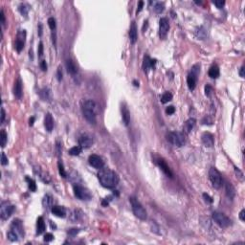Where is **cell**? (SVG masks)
<instances>
[{
	"label": "cell",
	"instance_id": "6da1fadb",
	"mask_svg": "<svg viewBox=\"0 0 245 245\" xmlns=\"http://www.w3.org/2000/svg\"><path fill=\"white\" fill-rule=\"evenodd\" d=\"M98 177L102 187L112 189L116 187L119 183V176L115 171L110 168H102L99 171Z\"/></svg>",
	"mask_w": 245,
	"mask_h": 245
},
{
	"label": "cell",
	"instance_id": "7a4b0ae2",
	"mask_svg": "<svg viewBox=\"0 0 245 245\" xmlns=\"http://www.w3.org/2000/svg\"><path fill=\"white\" fill-rule=\"evenodd\" d=\"M82 113H84V116L86 121H88L90 124L95 125L96 122H97V118H96V103L94 101L87 100V101L84 102Z\"/></svg>",
	"mask_w": 245,
	"mask_h": 245
},
{
	"label": "cell",
	"instance_id": "3957f363",
	"mask_svg": "<svg viewBox=\"0 0 245 245\" xmlns=\"http://www.w3.org/2000/svg\"><path fill=\"white\" fill-rule=\"evenodd\" d=\"M129 201H130L133 213L135 215V216L141 220H146L147 219V212L144 207L142 206V204H141L135 197H133V196H131L129 198Z\"/></svg>",
	"mask_w": 245,
	"mask_h": 245
},
{
	"label": "cell",
	"instance_id": "277c9868",
	"mask_svg": "<svg viewBox=\"0 0 245 245\" xmlns=\"http://www.w3.org/2000/svg\"><path fill=\"white\" fill-rule=\"evenodd\" d=\"M167 140L171 145H173L175 147H183L185 145V135L184 133L178 132V131H172V132H168L167 134Z\"/></svg>",
	"mask_w": 245,
	"mask_h": 245
},
{
	"label": "cell",
	"instance_id": "5b68a950",
	"mask_svg": "<svg viewBox=\"0 0 245 245\" xmlns=\"http://www.w3.org/2000/svg\"><path fill=\"white\" fill-rule=\"evenodd\" d=\"M209 178L213 187L215 189H219L222 186V177L220 172L216 168H211L209 171Z\"/></svg>",
	"mask_w": 245,
	"mask_h": 245
},
{
	"label": "cell",
	"instance_id": "8992f818",
	"mask_svg": "<svg viewBox=\"0 0 245 245\" xmlns=\"http://www.w3.org/2000/svg\"><path fill=\"white\" fill-rule=\"evenodd\" d=\"M198 74H199V65L196 64L192 68V72L187 77V84L190 90H194L196 82H197Z\"/></svg>",
	"mask_w": 245,
	"mask_h": 245
},
{
	"label": "cell",
	"instance_id": "52a82bcc",
	"mask_svg": "<svg viewBox=\"0 0 245 245\" xmlns=\"http://www.w3.org/2000/svg\"><path fill=\"white\" fill-rule=\"evenodd\" d=\"M15 210V207L10 204L8 201H4L1 203V207H0V216L3 220H7L11 217V216Z\"/></svg>",
	"mask_w": 245,
	"mask_h": 245
},
{
	"label": "cell",
	"instance_id": "ba28073f",
	"mask_svg": "<svg viewBox=\"0 0 245 245\" xmlns=\"http://www.w3.org/2000/svg\"><path fill=\"white\" fill-rule=\"evenodd\" d=\"M213 219L215 220V222L221 228H227L231 225V220L228 216L223 215L221 213L215 212L213 213Z\"/></svg>",
	"mask_w": 245,
	"mask_h": 245
},
{
	"label": "cell",
	"instance_id": "9c48e42d",
	"mask_svg": "<svg viewBox=\"0 0 245 245\" xmlns=\"http://www.w3.org/2000/svg\"><path fill=\"white\" fill-rule=\"evenodd\" d=\"M74 194L81 200H90L92 197L91 192H89V190L80 185L74 186Z\"/></svg>",
	"mask_w": 245,
	"mask_h": 245
},
{
	"label": "cell",
	"instance_id": "30bf717a",
	"mask_svg": "<svg viewBox=\"0 0 245 245\" xmlns=\"http://www.w3.org/2000/svg\"><path fill=\"white\" fill-rule=\"evenodd\" d=\"M170 30V23L166 17H162L159 21V36L162 39H165Z\"/></svg>",
	"mask_w": 245,
	"mask_h": 245
},
{
	"label": "cell",
	"instance_id": "8fae6325",
	"mask_svg": "<svg viewBox=\"0 0 245 245\" xmlns=\"http://www.w3.org/2000/svg\"><path fill=\"white\" fill-rule=\"evenodd\" d=\"M25 40H26V31L25 30L19 31L17 33V37L15 40V49L18 53H20L23 50L24 45H25Z\"/></svg>",
	"mask_w": 245,
	"mask_h": 245
},
{
	"label": "cell",
	"instance_id": "7c38bea8",
	"mask_svg": "<svg viewBox=\"0 0 245 245\" xmlns=\"http://www.w3.org/2000/svg\"><path fill=\"white\" fill-rule=\"evenodd\" d=\"M12 232L16 234L18 237H24V230H23V225L22 222L19 219H15L11 224V230Z\"/></svg>",
	"mask_w": 245,
	"mask_h": 245
},
{
	"label": "cell",
	"instance_id": "4fadbf2b",
	"mask_svg": "<svg viewBox=\"0 0 245 245\" xmlns=\"http://www.w3.org/2000/svg\"><path fill=\"white\" fill-rule=\"evenodd\" d=\"M88 162L92 167H94L95 168H99V170L100 168H102L103 167V165H105L103 160L99 156V155H96V154L90 155V156H89Z\"/></svg>",
	"mask_w": 245,
	"mask_h": 245
},
{
	"label": "cell",
	"instance_id": "5bb4252c",
	"mask_svg": "<svg viewBox=\"0 0 245 245\" xmlns=\"http://www.w3.org/2000/svg\"><path fill=\"white\" fill-rule=\"evenodd\" d=\"M156 164L159 166V168H161V171L164 172V173L167 175V176L172 178L173 177V174H172V172L171 171V168H168V166L166 163V161L163 159V158H158L156 160Z\"/></svg>",
	"mask_w": 245,
	"mask_h": 245
},
{
	"label": "cell",
	"instance_id": "9a60e30c",
	"mask_svg": "<svg viewBox=\"0 0 245 245\" xmlns=\"http://www.w3.org/2000/svg\"><path fill=\"white\" fill-rule=\"evenodd\" d=\"M202 143L204 144V146L207 147H212L215 144V138L213 135L210 132H204L202 134Z\"/></svg>",
	"mask_w": 245,
	"mask_h": 245
},
{
	"label": "cell",
	"instance_id": "2e32d148",
	"mask_svg": "<svg viewBox=\"0 0 245 245\" xmlns=\"http://www.w3.org/2000/svg\"><path fill=\"white\" fill-rule=\"evenodd\" d=\"M13 94L17 99H21L23 94V88H22V81L21 79L18 78L15 82L13 85Z\"/></svg>",
	"mask_w": 245,
	"mask_h": 245
},
{
	"label": "cell",
	"instance_id": "e0dca14e",
	"mask_svg": "<svg viewBox=\"0 0 245 245\" xmlns=\"http://www.w3.org/2000/svg\"><path fill=\"white\" fill-rule=\"evenodd\" d=\"M121 112H122V118L126 126H128L130 123V112L126 103H123L121 107Z\"/></svg>",
	"mask_w": 245,
	"mask_h": 245
},
{
	"label": "cell",
	"instance_id": "ac0fdd59",
	"mask_svg": "<svg viewBox=\"0 0 245 245\" xmlns=\"http://www.w3.org/2000/svg\"><path fill=\"white\" fill-rule=\"evenodd\" d=\"M129 39H130V42L134 44L137 41L138 39V33H137V26L135 22H132L130 25V29H129Z\"/></svg>",
	"mask_w": 245,
	"mask_h": 245
},
{
	"label": "cell",
	"instance_id": "d6986e66",
	"mask_svg": "<svg viewBox=\"0 0 245 245\" xmlns=\"http://www.w3.org/2000/svg\"><path fill=\"white\" fill-rule=\"evenodd\" d=\"M93 144V139L90 136L84 135L79 139V145L84 148V147H90Z\"/></svg>",
	"mask_w": 245,
	"mask_h": 245
},
{
	"label": "cell",
	"instance_id": "ffe728a7",
	"mask_svg": "<svg viewBox=\"0 0 245 245\" xmlns=\"http://www.w3.org/2000/svg\"><path fill=\"white\" fill-rule=\"evenodd\" d=\"M195 123H196L195 119H194V118H190V119H188V120L185 122L184 126H183V130H184V132H185L186 134H189V133L192 130V128L194 127Z\"/></svg>",
	"mask_w": 245,
	"mask_h": 245
},
{
	"label": "cell",
	"instance_id": "44dd1931",
	"mask_svg": "<svg viewBox=\"0 0 245 245\" xmlns=\"http://www.w3.org/2000/svg\"><path fill=\"white\" fill-rule=\"evenodd\" d=\"M44 126H45V128L47 131H49L51 132L52 130H53V127H54V119L52 115L50 113H47L46 116H45V119H44Z\"/></svg>",
	"mask_w": 245,
	"mask_h": 245
},
{
	"label": "cell",
	"instance_id": "7402d4cb",
	"mask_svg": "<svg viewBox=\"0 0 245 245\" xmlns=\"http://www.w3.org/2000/svg\"><path fill=\"white\" fill-rule=\"evenodd\" d=\"M156 60H151V58L148 56H145L144 58V61H143V68L145 72H147L151 67L154 66Z\"/></svg>",
	"mask_w": 245,
	"mask_h": 245
},
{
	"label": "cell",
	"instance_id": "603a6c76",
	"mask_svg": "<svg viewBox=\"0 0 245 245\" xmlns=\"http://www.w3.org/2000/svg\"><path fill=\"white\" fill-rule=\"evenodd\" d=\"M51 211L53 213V215H55L58 217H65V216H66V211L61 206H53Z\"/></svg>",
	"mask_w": 245,
	"mask_h": 245
},
{
	"label": "cell",
	"instance_id": "cb8c5ba5",
	"mask_svg": "<svg viewBox=\"0 0 245 245\" xmlns=\"http://www.w3.org/2000/svg\"><path fill=\"white\" fill-rule=\"evenodd\" d=\"M66 69L68 71V73H70L71 75H76L78 73V68L76 66L75 62L72 60H66Z\"/></svg>",
	"mask_w": 245,
	"mask_h": 245
},
{
	"label": "cell",
	"instance_id": "d4e9b609",
	"mask_svg": "<svg viewBox=\"0 0 245 245\" xmlns=\"http://www.w3.org/2000/svg\"><path fill=\"white\" fill-rule=\"evenodd\" d=\"M44 231H45V222H44L43 217L40 216L37 218V234H41Z\"/></svg>",
	"mask_w": 245,
	"mask_h": 245
},
{
	"label": "cell",
	"instance_id": "484cf974",
	"mask_svg": "<svg viewBox=\"0 0 245 245\" xmlns=\"http://www.w3.org/2000/svg\"><path fill=\"white\" fill-rule=\"evenodd\" d=\"M226 194L230 199H233L236 195V191H234V188L233 187V185L231 183H226Z\"/></svg>",
	"mask_w": 245,
	"mask_h": 245
},
{
	"label": "cell",
	"instance_id": "4316f807",
	"mask_svg": "<svg viewBox=\"0 0 245 245\" xmlns=\"http://www.w3.org/2000/svg\"><path fill=\"white\" fill-rule=\"evenodd\" d=\"M42 205L45 209L49 210L52 209V207H53V198L51 197L50 195H45L44 196V198L42 200Z\"/></svg>",
	"mask_w": 245,
	"mask_h": 245
},
{
	"label": "cell",
	"instance_id": "83f0119b",
	"mask_svg": "<svg viewBox=\"0 0 245 245\" xmlns=\"http://www.w3.org/2000/svg\"><path fill=\"white\" fill-rule=\"evenodd\" d=\"M219 68L216 65H213L209 69V77H211L212 79H217L219 77Z\"/></svg>",
	"mask_w": 245,
	"mask_h": 245
},
{
	"label": "cell",
	"instance_id": "f1b7e54d",
	"mask_svg": "<svg viewBox=\"0 0 245 245\" xmlns=\"http://www.w3.org/2000/svg\"><path fill=\"white\" fill-rule=\"evenodd\" d=\"M81 151H82V147L81 146H76L69 150V154L72 155V156H78V155H80L81 153Z\"/></svg>",
	"mask_w": 245,
	"mask_h": 245
},
{
	"label": "cell",
	"instance_id": "f546056e",
	"mask_svg": "<svg viewBox=\"0 0 245 245\" xmlns=\"http://www.w3.org/2000/svg\"><path fill=\"white\" fill-rule=\"evenodd\" d=\"M172 100V94L170 92H166L164 93L163 95H162V97H161V102L162 103H167L168 102H171Z\"/></svg>",
	"mask_w": 245,
	"mask_h": 245
},
{
	"label": "cell",
	"instance_id": "4dcf8cb0",
	"mask_svg": "<svg viewBox=\"0 0 245 245\" xmlns=\"http://www.w3.org/2000/svg\"><path fill=\"white\" fill-rule=\"evenodd\" d=\"M26 181L28 183L29 189L31 190V192H36L37 191V184L33 179H31L29 177H26Z\"/></svg>",
	"mask_w": 245,
	"mask_h": 245
},
{
	"label": "cell",
	"instance_id": "1f68e13d",
	"mask_svg": "<svg viewBox=\"0 0 245 245\" xmlns=\"http://www.w3.org/2000/svg\"><path fill=\"white\" fill-rule=\"evenodd\" d=\"M7 138H8V136H7V133L5 132L4 129H2L1 132H0V140H1V147H4L6 146Z\"/></svg>",
	"mask_w": 245,
	"mask_h": 245
},
{
	"label": "cell",
	"instance_id": "d6a6232c",
	"mask_svg": "<svg viewBox=\"0 0 245 245\" xmlns=\"http://www.w3.org/2000/svg\"><path fill=\"white\" fill-rule=\"evenodd\" d=\"M7 237H8V239L11 240V241H17L19 239L18 236L13 232H12V231H9L8 232V234H7Z\"/></svg>",
	"mask_w": 245,
	"mask_h": 245
},
{
	"label": "cell",
	"instance_id": "836d02e7",
	"mask_svg": "<svg viewBox=\"0 0 245 245\" xmlns=\"http://www.w3.org/2000/svg\"><path fill=\"white\" fill-rule=\"evenodd\" d=\"M164 9H165V5H164V3H161V2H158L157 4L155 5V7H154L155 12H156L157 13H161L162 12L164 11Z\"/></svg>",
	"mask_w": 245,
	"mask_h": 245
},
{
	"label": "cell",
	"instance_id": "e575fe53",
	"mask_svg": "<svg viewBox=\"0 0 245 245\" xmlns=\"http://www.w3.org/2000/svg\"><path fill=\"white\" fill-rule=\"evenodd\" d=\"M48 25H49L50 29L52 31H55V30H56V26H57L56 19H55L54 17H50V18L48 19Z\"/></svg>",
	"mask_w": 245,
	"mask_h": 245
},
{
	"label": "cell",
	"instance_id": "d590c367",
	"mask_svg": "<svg viewBox=\"0 0 245 245\" xmlns=\"http://www.w3.org/2000/svg\"><path fill=\"white\" fill-rule=\"evenodd\" d=\"M28 11H29L28 6H26L25 4H21V5L19 6V12L21 13L22 15H28Z\"/></svg>",
	"mask_w": 245,
	"mask_h": 245
},
{
	"label": "cell",
	"instance_id": "8d00e7d4",
	"mask_svg": "<svg viewBox=\"0 0 245 245\" xmlns=\"http://www.w3.org/2000/svg\"><path fill=\"white\" fill-rule=\"evenodd\" d=\"M58 171H60V174L62 176L63 178H66L67 176V174H66V172H65V170H64V168H63V165L62 163H60V162H58Z\"/></svg>",
	"mask_w": 245,
	"mask_h": 245
},
{
	"label": "cell",
	"instance_id": "74e56055",
	"mask_svg": "<svg viewBox=\"0 0 245 245\" xmlns=\"http://www.w3.org/2000/svg\"><path fill=\"white\" fill-rule=\"evenodd\" d=\"M53 239H54V236L51 233H47L45 236H44V241H45V242H50V241H52Z\"/></svg>",
	"mask_w": 245,
	"mask_h": 245
},
{
	"label": "cell",
	"instance_id": "f35d334b",
	"mask_svg": "<svg viewBox=\"0 0 245 245\" xmlns=\"http://www.w3.org/2000/svg\"><path fill=\"white\" fill-rule=\"evenodd\" d=\"M213 4L216 6V8L218 9H222V7L225 5V1H222V0H218V1H213Z\"/></svg>",
	"mask_w": 245,
	"mask_h": 245
},
{
	"label": "cell",
	"instance_id": "ab89813d",
	"mask_svg": "<svg viewBox=\"0 0 245 245\" xmlns=\"http://www.w3.org/2000/svg\"><path fill=\"white\" fill-rule=\"evenodd\" d=\"M212 91H213L212 86L209 85V84H207V85L205 86V94H206V96H208V97H209V96L211 95Z\"/></svg>",
	"mask_w": 245,
	"mask_h": 245
},
{
	"label": "cell",
	"instance_id": "60d3db41",
	"mask_svg": "<svg viewBox=\"0 0 245 245\" xmlns=\"http://www.w3.org/2000/svg\"><path fill=\"white\" fill-rule=\"evenodd\" d=\"M1 164L3 166H5V165L8 164V158L6 157V154L4 152L1 153Z\"/></svg>",
	"mask_w": 245,
	"mask_h": 245
},
{
	"label": "cell",
	"instance_id": "b9f144b4",
	"mask_svg": "<svg viewBox=\"0 0 245 245\" xmlns=\"http://www.w3.org/2000/svg\"><path fill=\"white\" fill-rule=\"evenodd\" d=\"M174 112H175V108L173 107V106H168V107L166 108V113H167L168 115L173 114Z\"/></svg>",
	"mask_w": 245,
	"mask_h": 245
},
{
	"label": "cell",
	"instance_id": "7bdbcfd3",
	"mask_svg": "<svg viewBox=\"0 0 245 245\" xmlns=\"http://www.w3.org/2000/svg\"><path fill=\"white\" fill-rule=\"evenodd\" d=\"M203 198L205 199V201L206 202H208V203H213V198L210 196L209 194H203Z\"/></svg>",
	"mask_w": 245,
	"mask_h": 245
},
{
	"label": "cell",
	"instance_id": "ee69618b",
	"mask_svg": "<svg viewBox=\"0 0 245 245\" xmlns=\"http://www.w3.org/2000/svg\"><path fill=\"white\" fill-rule=\"evenodd\" d=\"M0 17H1V24L4 26L6 23V19H5V15H4V11H3V10H1V13H0Z\"/></svg>",
	"mask_w": 245,
	"mask_h": 245
},
{
	"label": "cell",
	"instance_id": "f6af8a7d",
	"mask_svg": "<svg viewBox=\"0 0 245 245\" xmlns=\"http://www.w3.org/2000/svg\"><path fill=\"white\" fill-rule=\"evenodd\" d=\"M42 55H43V43L39 42V57H42Z\"/></svg>",
	"mask_w": 245,
	"mask_h": 245
},
{
	"label": "cell",
	"instance_id": "bcb514c9",
	"mask_svg": "<svg viewBox=\"0 0 245 245\" xmlns=\"http://www.w3.org/2000/svg\"><path fill=\"white\" fill-rule=\"evenodd\" d=\"M57 77H58V81H61V79H62V71H61V68H60V67L58 69Z\"/></svg>",
	"mask_w": 245,
	"mask_h": 245
},
{
	"label": "cell",
	"instance_id": "7dc6e473",
	"mask_svg": "<svg viewBox=\"0 0 245 245\" xmlns=\"http://www.w3.org/2000/svg\"><path fill=\"white\" fill-rule=\"evenodd\" d=\"M40 68L42 69V71H46L47 70V63L45 60H42L40 62Z\"/></svg>",
	"mask_w": 245,
	"mask_h": 245
},
{
	"label": "cell",
	"instance_id": "c3c4849f",
	"mask_svg": "<svg viewBox=\"0 0 245 245\" xmlns=\"http://www.w3.org/2000/svg\"><path fill=\"white\" fill-rule=\"evenodd\" d=\"M44 94V97L42 98L43 100H46V99H48V95H49V92H48V90L47 89H43L42 91H41V93H40V95H43Z\"/></svg>",
	"mask_w": 245,
	"mask_h": 245
},
{
	"label": "cell",
	"instance_id": "681fc988",
	"mask_svg": "<svg viewBox=\"0 0 245 245\" xmlns=\"http://www.w3.org/2000/svg\"><path fill=\"white\" fill-rule=\"evenodd\" d=\"M79 232H80V230H79V229H71V230L68 232V234H72V236H76V234H77Z\"/></svg>",
	"mask_w": 245,
	"mask_h": 245
},
{
	"label": "cell",
	"instance_id": "f907efd6",
	"mask_svg": "<svg viewBox=\"0 0 245 245\" xmlns=\"http://www.w3.org/2000/svg\"><path fill=\"white\" fill-rule=\"evenodd\" d=\"M143 6H144V2L143 1H140L139 4H138V9H137V15L141 11L143 10Z\"/></svg>",
	"mask_w": 245,
	"mask_h": 245
},
{
	"label": "cell",
	"instance_id": "816d5d0a",
	"mask_svg": "<svg viewBox=\"0 0 245 245\" xmlns=\"http://www.w3.org/2000/svg\"><path fill=\"white\" fill-rule=\"evenodd\" d=\"M234 171H236V173H237V174H239V178L241 179V180H242V179H243V177H242V176H243L242 172H241V171H240L239 170V168H236V167H234Z\"/></svg>",
	"mask_w": 245,
	"mask_h": 245
},
{
	"label": "cell",
	"instance_id": "f5cc1de1",
	"mask_svg": "<svg viewBox=\"0 0 245 245\" xmlns=\"http://www.w3.org/2000/svg\"><path fill=\"white\" fill-rule=\"evenodd\" d=\"M5 110H4V108H1V121H0V122H1V124L2 123H4V120H5Z\"/></svg>",
	"mask_w": 245,
	"mask_h": 245
},
{
	"label": "cell",
	"instance_id": "db71d44e",
	"mask_svg": "<svg viewBox=\"0 0 245 245\" xmlns=\"http://www.w3.org/2000/svg\"><path fill=\"white\" fill-rule=\"evenodd\" d=\"M239 218H240V220H242V221L245 220V211L244 210H241V212L239 213Z\"/></svg>",
	"mask_w": 245,
	"mask_h": 245
},
{
	"label": "cell",
	"instance_id": "11a10c76",
	"mask_svg": "<svg viewBox=\"0 0 245 245\" xmlns=\"http://www.w3.org/2000/svg\"><path fill=\"white\" fill-rule=\"evenodd\" d=\"M109 201H110V197H108V198H107V197L105 198V199H103L102 203V206H105H105H107V205H108V203H109Z\"/></svg>",
	"mask_w": 245,
	"mask_h": 245
},
{
	"label": "cell",
	"instance_id": "9f6ffc18",
	"mask_svg": "<svg viewBox=\"0 0 245 245\" xmlns=\"http://www.w3.org/2000/svg\"><path fill=\"white\" fill-rule=\"evenodd\" d=\"M239 76L241 78H244V66H242L239 70Z\"/></svg>",
	"mask_w": 245,
	"mask_h": 245
},
{
	"label": "cell",
	"instance_id": "6f0895ef",
	"mask_svg": "<svg viewBox=\"0 0 245 245\" xmlns=\"http://www.w3.org/2000/svg\"><path fill=\"white\" fill-rule=\"evenodd\" d=\"M42 34V24H39V36L41 37Z\"/></svg>",
	"mask_w": 245,
	"mask_h": 245
},
{
	"label": "cell",
	"instance_id": "680465c9",
	"mask_svg": "<svg viewBox=\"0 0 245 245\" xmlns=\"http://www.w3.org/2000/svg\"><path fill=\"white\" fill-rule=\"evenodd\" d=\"M34 117H32V118L29 120V126H32L34 125Z\"/></svg>",
	"mask_w": 245,
	"mask_h": 245
},
{
	"label": "cell",
	"instance_id": "91938a15",
	"mask_svg": "<svg viewBox=\"0 0 245 245\" xmlns=\"http://www.w3.org/2000/svg\"><path fill=\"white\" fill-rule=\"evenodd\" d=\"M133 84H134V85H135V86H139V84H137V81H133Z\"/></svg>",
	"mask_w": 245,
	"mask_h": 245
}]
</instances>
